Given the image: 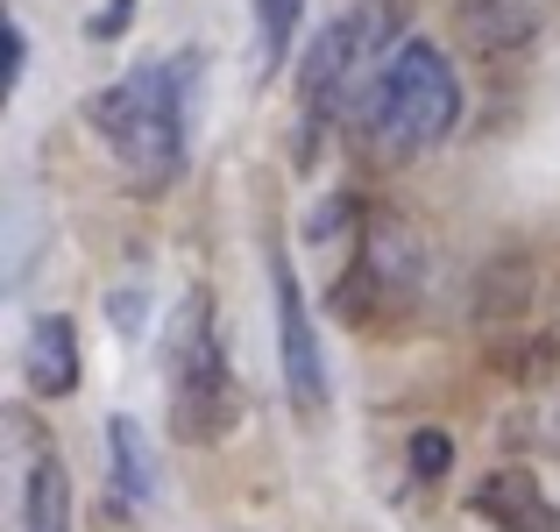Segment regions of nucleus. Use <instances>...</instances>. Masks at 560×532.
Instances as JSON below:
<instances>
[{
    "instance_id": "f257e3e1",
    "label": "nucleus",
    "mask_w": 560,
    "mask_h": 532,
    "mask_svg": "<svg viewBox=\"0 0 560 532\" xmlns=\"http://www.w3.org/2000/svg\"><path fill=\"white\" fill-rule=\"evenodd\" d=\"M191 57L171 65H136L128 79H114L107 93H93V136L107 142V157L136 177L142 192L171 185L185 164V107H191Z\"/></svg>"
},
{
    "instance_id": "f03ea898",
    "label": "nucleus",
    "mask_w": 560,
    "mask_h": 532,
    "mask_svg": "<svg viewBox=\"0 0 560 532\" xmlns=\"http://www.w3.org/2000/svg\"><path fill=\"white\" fill-rule=\"evenodd\" d=\"M454 114H462L454 65L419 36H405L383 57L370 79V100H362V122H370L376 150H425V142H440L454 128Z\"/></svg>"
},
{
    "instance_id": "7ed1b4c3",
    "label": "nucleus",
    "mask_w": 560,
    "mask_h": 532,
    "mask_svg": "<svg viewBox=\"0 0 560 532\" xmlns=\"http://www.w3.org/2000/svg\"><path fill=\"white\" fill-rule=\"evenodd\" d=\"M171 419L185 440H220L234 426V369L213 334V299L191 291L171 320Z\"/></svg>"
},
{
    "instance_id": "20e7f679",
    "label": "nucleus",
    "mask_w": 560,
    "mask_h": 532,
    "mask_svg": "<svg viewBox=\"0 0 560 532\" xmlns=\"http://www.w3.org/2000/svg\"><path fill=\"white\" fill-rule=\"evenodd\" d=\"M397 43H390V8L383 0H362V8H348L334 28H319V43H313V57H305V71H299V93H305V114H334L341 107V93L370 71V57H390Z\"/></svg>"
},
{
    "instance_id": "39448f33",
    "label": "nucleus",
    "mask_w": 560,
    "mask_h": 532,
    "mask_svg": "<svg viewBox=\"0 0 560 532\" xmlns=\"http://www.w3.org/2000/svg\"><path fill=\"white\" fill-rule=\"evenodd\" d=\"M270 305H277V362H284V391L305 419L327 412V355L313 342V313H305L299 270L284 263V248L270 256Z\"/></svg>"
},
{
    "instance_id": "423d86ee",
    "label": "nucleus",
    "mask_w": 560,
    "mask_h": 532,
    "mask_svg": "<svg viewBox=\"0 0 560 532\" xmlns=\"http://www.w3.org/2000/svg\"><path fill=\"white\" fill-rule=\"evenodd\" d=\"M476 511L497 532H553V511H547V497H539V483L525 476V469H497L476 490Z\"/></svg>"
},
{
    "instance_id": "0eeeda50",
    "label": "nucleus",
    "mask_w": 560,
    "mask_h": 532,
    "mask_svg": "<svg viewBox=\"0 0 560 532\" xmlns=\"http://www.w3.org/2000/svg\"><path fill=\"white\" fill-rule=\"evenodd\" d=\"M79 383V334L65 313H43L28 327V391L36 397H65Z\"/></svg>"
},
{
    "instance_id": "6e6552de",
    "label": "nucleus",
    "mask_w": 560,
    "mask_h": 532,
    "mask_svg": "<svg viewBox=\"0 0 560 532\" xmlns=\"http://www.w3.org/2000/svg\"><path fill=\"white\" fill-rule=\"evenodd\" d=\"M107 476H114V497L121 505H150L156 490V462H150V433L136 419H107Z\"/></svg>"
},
{
    "instance_id": "1a4fd4ad",
    "label": "nucleus",
    "mask_w": 560,
    "mask_h": 532,
    "mask_svg": "<svg viewBox=\"0 0 560 532\" xmlns=\"http://www.w3.org/2000/svg\"><path fill=\"white\" fill-rule=\"evenodd\" d=\"M22 532H71V476H65L57 454H36V462H28Z\"/></svg>"
},
{
    "instance_id": "9d476101",
    "label": "nucleus",
    "mask_w": 560,
    "mask_h": 532,
    "mask_svg": "<svg viewBox=\"0 0 560 532\" xmlns=\"http://www.w3.org/2000/svg\"><path fill=\"white\" fill-rule=\"evenodd\" d=\"M299 14H305V0H256L262 71H277V65H284V50H291V28H299Z\"/></svg>"
},
{
    "instance_id": "9b49d317",
    "label": "nucleus",
    "mask_w": 560,
    "mask_h": 532,
    "mask_svg": "<svg viewBox=\"0 0 560 532\" xmlns=\"http://www.w3.org/2000/svg\"><path fill=\"white\" fill-rule=\"evenodd\" d=\"M411 469H419V476H440V469H447V433H419L411 440Z\"/></svg>"
},
{
    "instance_id": "f8f14e48",
    "label": "nucleus",
    "mask_w": 560,
    "mask_h": 532,
    "mask_svg": "<svg viewBox=\"0 0 560 532\" xmlns=\"http://www.w3.org/2000/svg\"><path fill=\"white\" fill-rule=\"evenodd\" d=\"M128 14H136V8H128V0H114L107 14H93V36H121V28H128Z\"/></svg>"
},
{
    "instance_id": "ddd939ff",
    "label": "nucleus",
    "mask_w": 560,
    "mask_h": 532,
    "mask_svg": "<svg viewBox=\"0 0 560 532\" xmlns=\"http://www.w3.org/2000/svg\"><path fill=\"white\" fill-rule=\"evenodd\" d=\"M547 440H553V448H560V405L547 412Z\"/></svg>"
}]
</instances>
